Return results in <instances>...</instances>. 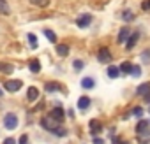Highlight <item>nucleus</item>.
Here are the masks:
<instances>
[{"instance_id":"obj_1","label":"nucleus","mask_w":150,"mask_h":144,"mask_svg":"<svg viewBox=\"0 0 150 144\" xmlns=\"http://www.w3.org/2000/svg\"><path fill=\"white\" fill-rule=\"evenodd\" d=\"M58 123H60V121H57L53 116H44V118L41 120L42 128H46V130H50V132H53V134H57V135H65V130L60 128Z\"/></svg>"},{"instance_id":"obj_2","label":"nucleus","mask_w":150,"mask_h":144,"mask_svg":"<svg viewBox=\"0 0 150 144\" xmlns=\"http://www.w3.org/2000/svg\"><path fill=\"white\" fill-rule=\"evenodd\" d=\"M4 125H6L7 130H14V128L18 127V116H16L14 113H7V114L4 116Z\"/></svg>"},{"instance_id":"obj_3","label":"nucleus","mask_w":150,"mask_h":144,"mask_svg":"<svg viewBox=\"0 0 150 144\" xmlns=\"http://www.w3.org/2000/svg\"><path fill=\"white\" fill-rule=\"evenodd\" d=\"M21 86H23V83H21L20 79H9V81H6V83H4V88H6L7 92H11V93L18 92Z\"/></svg>"},{"instance_id":"obj_4","label":"nucleus","mask_w":150,"mask_h":144,"mask_svg":"<svg viewBox=\"0 0 150 144\" xmlns=\"http://www.w3.org/2000/svg\"><path fill=\"white\" fill-rule=\"evenodd\" d=\"M136 93H138L139 97H143L145 100L150 102V83H143V85H139V86L136 88Z\"/></svg>"},{"instance_id":"obj_5","label":"nucleus","mask_w":150,"mask_h":144,"mask_svg":"<svg viewBox=\"0 0 150 144\" xmlns=\"http://www.w3.org/2000/svg\"><path fill=\"white\" fill-rule=\"evenodd\" d=\"M97 58H99L101 63H110V62H111V53H110V49H108V48H101Z\"/></svg>"},{"instance_id":"obj_6","label":"nucleus","mask_w":150,"mask_h":144,"mask_svg":"<svg viewBox=\"0 0 150 144\" xmlns=\"http://www.w3.org/2000/svg\"><path fill=\"white\" fill-rule=\"evenodd\" d=\"M90 23H92V16H90V14H81V16L76 20V25H78L80 28H87Z\"/></svg>"},{"instance_id":"obj_7","label":"nucleus","mask_w":150,"mask_h":144,"mask_svg":"<svg viewBox=\"0 0 150 144\" xmlns=\"http://www.w3.org/2000/svg\"><path fill=\"white\" fill-rule=\"evenodd\" d=\"M139 41V32H134V34H131V37L127 39V42H125V48H127V51L129 49H132L134 46H136V42Z\"/></svg>"},{"instance_id":"obj_8","label":"nucleus","mask_w":150,"mask_h":144,"mask_svg":"<svg viewBox=\"0 0 150 144\" xmlns=\"http://www.w3.org/2000/svg\"><path fill=\"white\" fill-rule=\"evenodd\" d=\"M129 37H131V30H129V27H124V28L118 32V42L124 44V42H127Z\"/></svg>"},{"instance_id":"obj_9","label":"nucleus","mask_w":150,"mask_h":144,"mask_svg":"<svg viewBox=\"0 0 150 144\" xmlns=\"http://www.w3.org/2000/svg\"><path fill=\"white\" fill-rule=\"evenodd\" d=\"M27 99H28L30 102H35V100L39 99V90H37L35 86H30V88L27 90Z\"/></svg>"},{"instance_id":"obj_10","label":"nucleus","mask_w":150,"mask_h":144,"mask_svg":"<svg viewBox=\"0 0 150 144\" xmlns=\"http://www.w3.org/2000/svg\"><path fill=\"white\" fill-rule=\"evenodd\" d=\"M148 127H150V121H148V120H141V121L136 125V132H138V134L148 132Z\"/></svg>"},{"instance_id":"obj_11","label":"nucleus","mask_w":150,"mask_h":144,"mask_svg":"<svg viewBox=\"0 0 150 144\" xmlns=\"http://www.w3.org/2000/svg\"><path fill=\"white\" fill-rule=\"evenodd\" d=\"M120 67H115V65H111V67H108V76L111 78V79H117L118 76H120Z\"/></svg>"},{"instance_id":"obj_12","label":"nucleus","mask_w":150,"mask_h":144,"mask_svg":"<svg viewBox=\"0 0 150 144\" xmlns=\"http://www.w3.org/2000/svg\"><path fill=\"white\" fill-rule=\"evenodd\" d=\"M51 116H53L57 121H62V120H64V116H65V113H64V109H62V107H55V109L51 111Z\"/></svg>"},{"instance_id":"obj_13","label":"nucleus","mask_w":150,"mask_h":144,"mask_svg":"<svg viewBox=\"0 0 150 144\" xmlns=\"http://www.w3.org/2000/svg\"><path fill=\"white\" fill-rule=\"evenodd\" d=\"M101 130H103V125H101L97 120H92V121H90V132H92V134H99Z\"/></svg>"},{"instance_id":"obj_14","label":"nucleus","mask_w":150,"mask_h":144,"mask_svg":"<svg viewBox=\"0 0 150 144\" xmlns=\"http://www.w3.org/2000/svg\"><path fill=\"white\" fill-rule=\"evenodd\" d=\"M94 85H96V81H94L92 78H83V79H81V86H83V88H87V90L94 88Z\"/></svg>"},{"instance_id":"obj_15","label":"nucleus","mask_w":150,"mask_h":144,"mask_svg":"<svg viewBox=\"0 0 150 144\" xmlns=\"http://www.w3.org/2000/svg\"><path fill=\"white\" fill-rule=\"evenodd\" d=\"M57 53H58L60 56H67V55H69V46H65V44H58V46H57Z\"/></svg>"},{"instance_id":"obj_16","label":"nucleus","mask_w":150,"mask_h":144,"mask_svg":"<svg viewBox=\"0 0 150 144\" xmlns=\"http://www.w3.org/2000/svg\"><path fill=\"white\" fill-rule=\"evenodd\" d=\"M90 106V99L88 97H80V100H78V107L80 109H87Z\"/></svg>"},{"instance_id":"obj_17","label":"nucleus","mask_w":150,"mask_h":144,"mask_svg":"<svg viewBox=\"0 0 150 144\" xmlns=\"http://www.w3.org/2000/svg\"><path fill=\"white\" fill-rule=\"evenodd\" d=\"M132 67H134V65H131L129 62H124V63L120 65V70L125 72V74H131V72H132Z\"/></svg>"},{"instance_id":"obj_18","label":"nucleus","mask_w":150,"mask_h":144,"mask_svg":"<svg viewBox=\"0 0 150 144\" xmlns=\"http://www.w3.org/2000/svg\"><path fill=\"white\" fill-rule=\"evenodd\" d=\"M27 39H28L30 48H32V49H35V48H37V37H35L34 34H28V35H27Z\"/></svg>"},{"instance_id":"obj_19","label":"nucleus","mask_w":150,"mask_h":144,"mask_svg":"<svg viewBox=\"0 0 150 144\" xmlns=\"http://www.w3.org/2000/svg\"><path fill=\"white\" fill-rule=\"evenodd\" d=\"M28 67H30V70H32V72H35V74H37V72H39V70H41V63H39V62H37V60H32V62H30V65H28Z\"/></svg>"},{"instance_id":"obj_20","label":"nucleus","mask_w":150,"mask_h":144,"mask_svg":"<svg viewBox=\"0 0 150 144\" xmlns=\"http://www.w3.org/2000/svg\"><path fill=\"white\" fill-rule=\"evenodd\" d=\"M0 70L6 72V74H11L14 69H13V65H11V63H2V65H0Z\"/></svg>"},{"instance_id":"obj_21","label":"nucleus","mask_w":150,"mask_h":144,"mask_svg":"<svg viewBox=\"0 0 150 144\" xmlns=\"http://www.w3.org/2000/svg\"><path fill=\"white\" fill-rule=\"evenodd\" d=\"M32 6H39V7H46L50 4V0H30Z\"/></svg>"},{"instance_id":"obj_22","label":"nucleus","mask_w":150,"mask_h":144,"mask_svg":"<svg viewBox=\"0 0 150 144\" xmlns=\"http://www.w3.org/2000/svg\"><path fill=\"white\" fill-rule=\"evenodd\" d=\"M0 13L2 14H9V6L6 0H0Z\"/></svg>"},{"instance_id":"obj_23","label":"nucleus","mask_w":150,"mask_h":144,"mask_svg":"<svg viewBox=\"0 0 150 144\" xmlns=\"http://www.w3.org/2000/svg\"><path fill=\"white\" fill-rule=\"evenodd\" d=\"M122 18H124V21H132L134 20V14H132V11H124Z\"/></svg>"},{"instance_id":"obj_24","label":"nucleus","mask_w":150,"mask_h":144,"mask_svg":"<svg viewBox=\"0 0 150 144\" xmlns=\"http://www.w3.org/2000/svg\"><path fill=\"white\" fill-rule=\"evenodd\" d=\"M44 35L50 39V42H55V41H57V35H55V32H51V30H48V28L44 30Z\"/></svg>"},{"instance_id":"obj_25","label":"nucleus","mask_w":150,"mask_h":144,"mask_svg":"<svg viewBox=\"0 0 150 144\" xmlns=\"http://www.w3.org/2000/svg\"><path fill=\"white\" fill-rule=\"evenodd\" d=\"M57 90H60L58 85H55V83H48L46 85V92H57Z\"/></svg>"},{"instance_id":"obj_26","label":"nucleus","mask_w":150,"mask_h":144,"mask_svg":"<svg viewBox=\"0 0 150 144\" xmlns=\"http://www.w3.org/2000/svg\"><path fill=\"white\" fill-rule=\"evenodd\" d=\"M131 74H132L134 78H139V74H141V69H139L138 65H134V67H132V72H131Z\"/></svg>"},{"instance_id":"obj_27","label":"nucleus","mask_w":150,"mask_h":144,"mask_svg":"<svg viewBox=\"0 0 150 144\" xmlns=\"http://www.w3.org/2000/svg\"><path fill=\"white\" fill-rule=\"evenodd\" d=\"M72 65H74V69H76V70H81V69H83V62H81V60H74Z\"/></svg>"},{"instance_id":"obj_28","label":"nucleus","mask_w":150,"mask_h":144,"mask_svg":"<svg viewBox=\"0 0 150 144\" xmlns=\"http://www.w3.org/2000/svg\"><path fill=\"white\" fill-rule=\"evenodd\" d=\"M141 9H143V11H150V0H145V2H141Z\"/></svg>"},{"instance_id":"obj_29","label":"nucleus","mask_w":150,"mask_h":144,"mask_svg":"<svg viewBox=\"0 0 150 144\" xmlns=\"http://www.w3.org/2000/svg\"><path fill=\"white\" fill-rule=\"evenodd\" d=\"M132 114H134V116H141V114H143V107H134V109H132Z\"/></svg>"},{"instance_id":"obj_30","label":"nucleus","mask_w":150,"mask_h":144,"mask_svg":"<svg viewBox=\"0 0 150 144\" xmlns=\"http://www.w3.org/2000/svg\"><path fill=\"white\" fill-rule=\"evenodd\" d=\"M20 144H28V135H21L20 137Z\"/></svg>"},{"instance_id":"obj_31","label":"nucleus","mask_w":150,"mask_h":144,"mask_svg":"<svg viewBox=\"0 0 150 144\" xmlns=\"http://www.w3.org/2000/svg\"><path fill=\"white\" fill-rule=\"evenodd\" d=\"M94 144H104V141L101 137H94Z\"/></svg>"},{"instance_id":"obj_32","label":"nucleus","mask_w":150,"mask_h":144,"mask_svg":"<svg viewBox=\"0 0 150 144\" xmlns=\"http://www.w3.org/2000/svg\"><path fill=\"white\" fill-rule=\"evenodd\" d=\"M4 144H16V142H14V139H13V137H9V139H6V141H4Z\"/></svg>"},{"instance_id":"obj_33","label":"nucleus","mask_w":150,"mask_h":144,"mask_svg":"<svg viewBox=\"0 0 150 144\" xmlns=\"http://www.w3.org/2000/svg\"><path fill=\"white\" fill-rule=\"evenodd\" d=\"M143 55H145V56H143V58H145V62H148V60H150V51H145Z\"/></svg>"},{"instance_id":"obj_34","label":"nucleus","mask_w":150,"mask_h":144,"mask_svg":"<svg viewBox=\"0 0 150 144\" xmlns=\"http://www.w3.org/2000/svg\"><path fill=\"white\" fill-rule=\"evenodd\" d=\"M113 144H125V141H118V139H113Z\"/></svg>"},{"instance_id":"obj_35","label":"nucleus","mask_w":150,"mask_h":144,"mask_svg":"<svg viewBox=\"0 0 150 144\" xmlns=\"http://www.w3.org/2000/svg\"><path fill=\"white\" fill-rule=\"evenodd\" d=\"M0 97H2V90H0Z\"/></svg>"},{"instance_id":"obj_36","label":"nucleus","mask_w":150,"mask_h":144,"mask_svg":"<svg viewBox=\"0 0 150 144\" xmlns=\"http://www.w3.org/2000/svg\"><path fill=\"white\" fill-rule=\"evenodd\" d=\"M148 113H150V111H148Z\"/></svg>"}]
</instances>
